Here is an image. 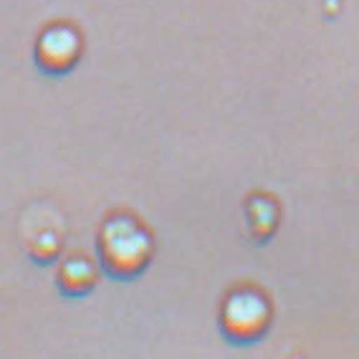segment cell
I'll use <instances>...</instances> for the list:
<instances>
[{"mask_svg":"<svg viewBox=\"0 0 359 359\" xmlns=\"http://www.w3.org/2000/svg\"><path fill=\"white\" fill-rule=\"evenodd\" d=\"M83 51L81 33L69 23H51L39 33L36 64L48 74H66L79 64Z\"/></svg>","mask_w":359,"mask_h":359,"instance_id":"cell-3","label":"cell"},{"mask_svg":"<svg viewBox=\"0 0 359 359\" xmlns=\"http://www.w3.org/2000/svg\"><path fill=\"white\" fill-rule=\"evenodd\" d=\"M271 324V304L256 289H236L220 306V329L233 344L261 339Z\"/></svg>","mask_w":359,"mask_h":359,"instance_id":"cell-2","label":"cell"},{"mask_svg":"<svg viewBox=\"0 0 359 359\" xmlns=\"http://www.w3.org/2000/svg\"><path fill=\"white\" fill-rule=\"evenodd\" d=\"M245 218H248V228L253 238L258 241H269L276 233L278 225V205L266 195H253L245 205Z\"/></svg>","mask_w":359,"mask_h":359,"instance_id":"cell-5","label":"cell"},{"mask_svg":"<svg viewBox=\"0 0 359 359\" xmlns=\"http://www.w3.org/2000/svg\"><path fill=\"white\" fill-rule=\"evenodd\" d=\"M99 278V266L86 256H71L61 261L56 273V283L66 296H86Z\"/></svg>","mask_w":359,"mask_h":359,"instance_id":"cell-4","label":"cell"},{"mask_svg":"<svg viewBox=\"0 0 359 359\" xmlns=\"http://www.w3.org/2000/svg\"><path fill=\"white\" fill-rule=\"evenodd\" d=\"M97 253L102 269L114 278H135L152 261V236L137 218L116 212L99 228Z\"/></svg>","mask_w":359,"mask_h":359,"instance_id":"cell-1","label":"cell"}]
</instances>
